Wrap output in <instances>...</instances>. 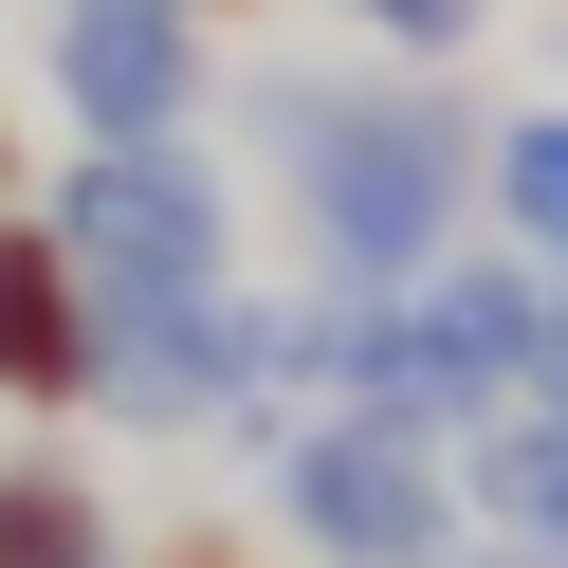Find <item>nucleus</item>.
<instances>
[{
    "label": "nucleus",
    "instance_id": "9d476101",
    "mask_svg": "<svg viewBox=\"0 0 568 568\" xmlns=\"http://www.w3.org/2000/svg\"><path fill=\"white\" fill-rule=\"evenodd\" d=\"M495 239L531 275H568V111H514L495 129Z\"/></svg>",
    "mask_w": 568,
    "mask_h": 568
},
{
    "label": "nucleus",
    "instance_id": "39448f33",
    "mask_svg": "<svg viewBox=\"0 0 568 568\" xmlns=\"http://www.w3.org/2000/svg\"><path fill=\"white\" fill-rule=\"evenodd\" d=\"M92 422L129 440H294L275 422V294H202V312H111V367H92Z\"/></svg>",
    "mask_w": 568,
    "mask_h": 568
},
{
    "label": "nucleus",
    "instance_id": "423d86ee",
    "mask_svg": "<svg viewBox=\"0 0 568 568\" xmlns=\"http://www.w3.org/2000/svg\"><path fill=\"white\" fill-rule=\"evenodd\" d=\"M38 74L74 111V148H184L221 92V0H55Z\"/></svg>",
    "mask_w": 568,
    "mask_h": 568
},
{
    "label": "nucleus",
    "instance_id": "0eeeda50",
    "mask_svg": "<svg viewBox=\"0 0 568 568\" xmlns=\"http://www.w3.org/2000/svg\"><path fill=\"white\" fill-rule=\"evenodd\" d=\"M92 367H111V294H92L74 257H55V221L19 202L0 221V404H92Z\"/></svg>",
    "mask_w": 568,
    "mask_h": 568
},
{
    "label": "nucleus",
    "instance_id": "4468645a",
    "mask_svg": "<svg viewBox=\"0 0 568 568\" xmlns=\"http://www.w3.org/2000/svg\"><path fill=\"white\" fill-rule=\"evenodd\" d=\"M458 568H568V550H495V531H477V550H458Z\"/></svg>",
    "mask_w": 568,
    "mask_h": 568
},
{
    "label": "nucleus",
    "instance_id": "1a4fd4ad",
    "mask_svg": "<svg viewBox=\"0 0 568 568\" xmlns=\"http://www.w3.org/2000/svg\"><path fill=\"white\" fill-rule=\"evenodd\" d=\"M0 568H129L111 495H92L74 458H0Z\"/></svg>",
    "mask_w": 568,
    "mask_h": 568
},
{
    "label": "nucleus",
    "instance_id": "ddd939ff",
    "mask_svg": "<svg viewBox=\"0 0 568 568\" xmlns=\"http://www.w3.org/2000/svg\"><path fill=\"white\" fill-rule=\"evenodd\" d=\"M165 568H257V550H239V531H184V550H165Z\"/></svg>",
    "mask_w": 568,
    "mask_h": 568
},
{
    "label": "nucleus",
    "instance_id": "f8f14e48",
    "mask_svg": "<svg viewBox=\"0 0 568 568\" xmlns=\"http://www.w3.org/2000/svg\"><path fill=\"white\" fill-rule=\"evenodd\" d=\"M531 404L568 422V275H550V367H531Z\"/></svg>",
    "mask_w": 568,
    "mask_h": 568
},
{
    "label": "nucleus",
    "instance_id": "f03ea898",
    "mask_svg": "<svg viewBox=\"0 0 568 568\" xmlns=\"http://www.w3.org/2000/svg\"><path fill=\"white\" fill-rule=\"evenodd\" d=\"M257 531L294 568H458L477 550V514H458V458L440 440H404V422H348V404H312L294 440L257 458Z\"/></svg>",
    "mask_w": 568,
    "mask_h": 568
},
{
    "label": "nucleus",
    "instance_id": "9b49d317",
    "mask_svg": "<svg viewBox=\"0 0 568 568\" xmlns=\"http://www.w3.org/2000/svg\"><path fill=\"white\" fill-rule=\"evenodd\" d=\"M331 19H348V38H385V55H404V74H440V55L477 38L495 0H331Z\"/></svg>",
    "mask_w": 568,
    "mask_h": 568
},
{
    "label": "nucleus",
    "instance_id": "20e7f679",
    "mask_svg": "<svg viewBox=\"0 0 568 568\" xmlns=\"http://www.w3.org/2000/svg\"><path fill=\"white\" fill-rule=\"evenodd\" d=\"M531 367H550V275H531L514 239H458V257L404 294V404L385 422L458 458L495 404H531Z\"/></svg>",
    "mask_w": 568,
    "mask_h": 568
},
{
    "label": "nucleus",
    "instance_id": "7ed1b4c3",
    "mask_svg": "<svg viewBox=\"0 0 568 568\" xmlns=\"http://www.w3.org/2000/svg\"><path fill=\"white\" fill-rule=\"evenodd\" d=\"M55 257L92 275L111 312H202V294H239V184H221V148H74L55 165Z\"/></svg>",
    "mask_w": 568,
    "mask_h": 568
},
{
    "label": "nucleus",
    "instance_id": "2eb2a0df",
    "mask_svg": "<svg viewBox=\"0 0 568 568\" xmlns=\"http://www.w3.org/2000/svg\"><path fill=\"white\" fill-rule=\"evenodd\" d=\"M0 221H19V111H0Z\"/></svg>",
    "mask_w": 568,
    "mask_h": 568
},
{
    "label": "nucleus",
    "instance_id": "6e6552de",
    "mask_svg": "<svg viewBox=\"0 0 568 568\" xmlns=\"http://www.w3.org/2000/svg\"><path fill=\"white\" fill-rule=\"evenodd\" d=\"M458 514H477L495 550H568V422L550 404H495L477 440H458Z\"/></svg>",
    "mask_w": 568,
    "mask_h": 568
},
{
    "label": "nucleus",
    "instance_id": "f257e3e1",
    "mask_svg": "<svg viewBox=\"0 0 568 568\" xmlns=\"http://www.w3.org/2000/svg\"><path fill=\"white\" fill-rule=\"evenodd\" d=\"M239 129H257L275 202L312 239V294H422L495 202L477 92L404 74V55H367V74H239Z\"/></svg>",
    "mask_w": 568,
    "mask_h": 568
}]
</instances>
